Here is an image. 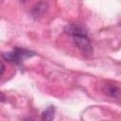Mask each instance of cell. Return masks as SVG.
I'll return each instance as SVG.
<instances>
[{"mask_svg": "<svg viewBox=\"0 0 121 121\" xmlns=\"http://www.w3.org/2000/svg\"><path fill=\"white\" fill-rule=\"evenodd\" d=\"M65 32L72 37V40L75 45L83 53L87 55H91L93 53V47L91 44V41L87 35L86 30L79 25L71 24L68 25L64 28Z\"/></svg>", "mask_w": 121, "mask_h": 121, "instance_id": "obj_1", "label": "cell"}, {"mask_svg": "<svg viewBox=\"0 0 121 121\" xmlns=\"http://www.w3.org/2000/svg\"><path fill=\"white\" fill-rule=\"evenodd\" d=\"M35 53L26 49H23V48H19L16 47L14 48V50L12 52H4L2 53V58L10 62H14L16 64H19L23 60L32 57L34 56Z\"/></svg>", "mask_w": 121, "mask_h": 121, "instance_id": "obj_2", "label": "cell"}, {"mask_svg": "<svg viewBox=\"0 0 121 121\" xmlns=\"http://www.w3.org/2000/svg\"><path fill=\"white\" fill-rule=\"evenodd\" d=\"M48 8V3L47 2H38L35 6H33L31 9V13L34 17H38L42 15Z\"/></svg>", "mask_w": 121, "mask_h": 121, "instance_id": "obj_3", "label": "cell"}, {"mask_svg": "<svg viewBox=\"0 0 121 121\" xmlns=\"http://www.w3.org/2000/svg\"><path fill=\"white\" fill-rule=\"evenodd\" d=\"M55 112H56V108L52 105L48 106L43 112H42V120L43 121H53L54 117H55Z\"/></svg>", "mask_w": 121, "mask_h": 121, "instance_id": "obj_4", "label": "cell"}, {"mask_svg": "<svg viewBox=\"0 0 121 121\" xmlns=\"http://www.w3.org/2000/svg\"><path fill=\"white\" fill-rule=\"evenodd\" d=\"M105 92L112 97H118L121 95V90L113 84H107L105 87Z\"/></svg>", "mask_w": 121, "mask_h": 121, "instance_id": "obj_5", "label": "cell"}, {"mask_svg": "<svg viewBox=\"0 0 121 121\" xmlns=\"http://www.w3.org/2000/svg\"><path fill=\"white\" fill-rule=\"evenodd\" d=\"M4 72H5V65H4L3 61H1V72H0V75L2 76L4 74Z\"/></svg>", "mask_w": 121, "mask_h": 121, "instance_id": "obj_6", "label": "cell"}, {"mask_svg": "<svg viewBox=\"0 0 121 121\" xmlns=\"http://www.w3.org/2000/svg\"><path fill=\"white\" fill-rule=\"evenodd\" d=\"M25 121H35L34 119H32L31 117H26V119H25Z\"/></svg>", "mask_w": 121, "mask_h": 121, "instance_id": "obj_7", "label": "cell"}, {"mask_svg": "<svg viewBox=\"0 0 121 121\" xmlns=\"http://www.w3.org/2000/svg\"><path fill=\"white\" fill-rule=\"evenodd\" d=\"M1 101H2V102H4V101H5V95H4V94H3V93H2V99H1Z\"/></svg>", "mask_w": 121, "mask_h": 121, "instance_id": "obj_8", "label": "cell"}]
</instances>
